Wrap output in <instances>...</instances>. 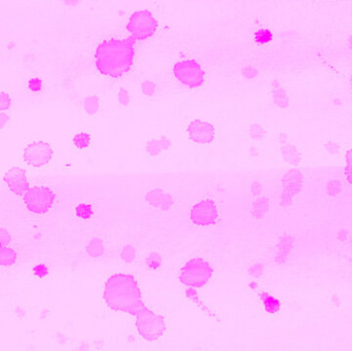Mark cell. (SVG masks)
I'll return each mask as SVG.
<instances>
[{
	"label": "cell",
	"instance_id": "cell-1",
	"mask_svg": "<svg viewBox=\"0 0 352 351\" xmlns=\"http://www.w3.org/2000/svg\"><path fill=\"white\" fill-rule=\"evenodd\" d=\"M103 300L110 310L130 314L143 340L155 342L165 334L164 318L144 305L139 283L133 275L116 273L109 276L103 286Z\"/></svg>",
	"mask_w": 352,
	"mask_h": 351
},
{
	"label": "cell",
	"instance_id": "cell-2",
	"mask_svg": "<svg viewBox=\"0 0 352 351\" xmlns=\"http://www.w3.org/2000/svg\"><path fill=\"white\" fill-rule=\"evenodd\" d=\"M136 44L132 38H110L102 42L95 51V64L98 71L109 77L129 73L135 64Z\"/></svg>",
	"mask_w": 352,
	"mask_h": 351
},
{
	"label": "cell",
	"instance_id": "cell-3",
	"mask_svg": "<svg viewBox=\"0 0 352 351\" xmlns=\"http://www.w3.org/2000/svg\"><path fill=\"white\" fill-rule=\"evenodd\" d=\"M214 270L212 265L203 258L188 260L180 269L179 280L185 287L202 289L213 278Z\"/></svg>",
	"mask_w": 352,
	"mask_h": 351
},
{
	"label": "cell",
	"instance_id": "cell-4",
	"mask_svg": "<svg viewBox=\"0 0 352 351\" xmlns=\"http://www.w3.org/2000/svg\"><path fill=\"white\" fill-rule=\"evenodd\" d=\"M57 201L55 191L44 184H34L29 187L23 196V203L28 211L35 216L48 214Z\"/></svg>",
	"mask_w": 352,
	"mask_h": 351
},
{
	"label": "cell",
	"instance_id": "cell-5",
	"mask_svg": "<svg viewBox=\"0 0 352 351\" xmlns=\"http://www.w3.org/2000/svg\"><path fill=\"white\" fill-rule=\"evenodd\" d=\"M127 31L133 41H145L154 35L159 29L157 17L147 10L133 13L127 22Z\"/></svg>",
	"mask_w": 352,
	"mask_h": 351
},
{
	"label": "cell",
	"instance_id": "cell-6",
	"mask_svg": "<svg viewBox=\"0 0 352 351\" xmlns=\"http://www.w3.org/2000/svg\"><path fill=\"white\" fill-rule=\"evenodd\" d=\"M173 75L179 84L189 89L201 88L206 80L203 66L194 59L177 61L173 66Z\"/></svg>",
	"mask_w": 352,
	"mask_h": 351
},
{
	"label": "cell",
	"instance_id": "cell-7",
	"mask_svg": "<svg viewBox=\"0 0 352 351\" xmlns=\"http://www.w3.org/2000/svg\"><path fill=\"white\" fill-rule=\"evenodd\" d=\"M23 161L32 169H44L51 164L54 158V147L48 140H33L23 148Z\"/></svg>",
	"mask_w": 352,
	"mask_h": 351
},
{
	"label": "cell",
	"instance_id": "cell-8",
	"mask_svg": "<svg viewBox=\"0 0 352 351\" xmlns=\"http://www.w3.org/2000/svg\"><path fill=\"white\" fill-rule=\"evenodd\" d=\"M188 217L196 226H216L219 217L218 206L211 198H202L189 208Z\"/></svg>",
	"mask_w": 352,
	"mask_h": 351
},
{
	"label": "cell",
	"instance_id": "cell-9",
	"mask_svg": "<svg viewBox=\"0 0 352 351\" xmlns=\"http://www.w3.org/2000/svg\"><path fill=\"white\" fill-rule=\"evenodd\" d=\"M186 132L191 142L202 146L213 143L216 138L215 126L205 119H195L190 121L187 125Z\"/></svg>",
	"mask_w": 352,
	"mask_h": 351
},
{
	"label": "cell",
	"instance_id": "cell-10",
	"mask_svg": "<svg viewBox=\"0 0 352 351\" xmlns=\"http://www.w3.org/2000/svg\"><path fill=\"white\" fill-rule=\"evenodd\" d=\"M2 183L10 193L17 197H23L31 186L25 169L20 166H13L8 169L2 177Z\"/></svg>",
	"mask_w": 352,
	"mask_h": 351
},
{
	"label": "cell",
	"instance_id": "cell-11",
	"mask_svg": "<svg viewBox=\"0 0 352 351\" xmlns=\"http://www.w3.org/2000/svg\"><path fill=\"white\" fill-rule=\"evenodd\" d=\"M304 182L303 174L296 168L287 171L282 178L281 202L283 206H289L298 195Z\"/></svg>",
	"mask_w": 352,
	"mask_h": 351
},
{
	"label": "cell",
	"instance_id": "cell-12",
	"mask_svg": "<svg viewBox=\"0 0 352 351\" xmlns=\"http://www.w3.org/2000/svg\"><path fill=\"white\" fill-rule=\"evenodd\" d=\"M145 202L158 209V210H169L175 205L174 197L168 191L161 188H153L146 193Z\"/></svg>",
	"mask_w": 352,
	"mask_h": 351
},
{
	"label": "cell",
	"instance_id": "cell-13",
	"mask_svg": "<svg viewBox=\"0 0 352 351\" xmlns=\"http://www.w3.org/2000/svg\"><path fill=\"white\" fill-rule=\"evenodd\" d=\"M172 141L166 135H157L149 138L143 145V150L150 157L162 155L171 149Z\"/></svg>",
	"mask_w": 352,
	"mask_h": 351
},
{
	"label": "cell",
	"instance_id": "cell-14",
	"mask_svg": "<svg viewBox=\"0 0 352 351\" xmlns=\"http://www.w3.org/2000/svg\"><path fill=\"white\" fill-rule=\"evenodd\" d=\"M20 259L19 251L11 246H5L3 248H0V266L5 268H10L13 267L18 263Z\"/></svg>",
	"mask_w": 352,
	"mask_h": 351
},
{
	"label": "cell",
	"instance_id": "cell-15",
	"mask_svg": "<svg viewBox=\"0 0 352 351\" xmlns=\"http://www.w3.org/2000/svg\"><path fill=\"white\" fill-rule=\"evenodd\" d=\"M269 208H270L269 198L266 196H259L252 202L250 212L255 219H261L265 217V215L268 213Z\"/></svg>",
	"mask_w": 352,
	"mask_h": 351
},
{
	"label": "cell",
	"instance_id": "cell-16",
	"mask_svg": "<svg viewBox=\"0 0 352 351\" xmlns=\"http://www.w3.org/2000/svg\"><path fill=\"white\" fill-rule=\"evenodd\" d=\"M281 152L284 161L290 165H297L301 162V154L298 149L291 143L284 142L281 145Z\"/></svg>",
	"mask_w": 352,
	"mask_h": 351
},
{
	"label": "cell",
	"instance_id": "cell-17",
	"mask_svg": "<svg viewBox=\"0 0 352 351\" xmlns=\"http://www.w3.org/2000/svg\"><path fill=\"white\" fill-rule=\"evenodd\" d=\"M85 251L91 258H99L105 251V243L100 238H92L86 244Z\"/></svg>",
	"mask_w": 352,
	"mask_h": 351
},
{
	"label": "cell",
	"instance_id": "cell-18",
	"mask_svg": "<svg viewBox=\"0 0 352 351\" xmlns=\"http://www.w3.org/2000/svg\"><path fill=\"white\" fill-rule=\"evenodd\" d=\"M72 146L77 150H86L91 147L93 143V136L85 131L75 133L71 139Z\"/></svg>",
	"mask_w": 352,
	"mask_h": 351
},
{
	"label": "cell",
	"instance_id": "cell-19",
	"mask_svg": "<svg viewBox=\"0 0 352 351\" xmlns=\"http://www.w3.org/2000/svg\"><path fill=\"white\" fill-rule=\"evenodd\" d=\"M260 299L262 301L263 307L266 310V312L270 314H275L280 309V302L275 297L271 296L268 293H261Z\"/></svg>",
	"mask_w": 352,
	"mask_h": 351
},
{
	"label": "cell",
	"instance_id": "cell-20",
	"mask_svg": "<svg viewBox=\"0 0 352 351\" xmlns=\"http://www.w3.org/2000/svg\"><path fill=\"white\" fill-rule=\"evenodd\" d=\"M100 99L95 95L88 96V97H86L83 100V108L89 114H95L96 112H98V110L100 109Z\"/></svg>",
	"mask_w": 352,
	"mask_h": 351
},
{
	"label": "cell",
	"instance_id": "cell-21",
	"mask_svg": "<svg viewBox=\"0 0 352 351\" xmlns=\"http://www.w3.org/2000/svg\"><path fill=\"white\" fill-rule=\"evenodd\" d=\"M272 99L276 106L284 108L289 105V96H287L284 89L281 87H276L272 92Z\"/></svg>",
	"mask_w": 352,
	"mask_h": 351
},
{
	"label": "cell",
	"instance_id": "cell-22",
	"mask_svg": "<svg viewBox=\"0 0 352 351\" xmlns=\"http://www.w3.org/2000/svg\"><path fill=\"white\" fill-rule=\"evenodd\" d=\"M74 214L81 219H90L94 215V208L87 203H80L74 207Z\"/></svg>",
	"mask_w": 352,
	"mask_h": 351
},
{
	"label": "cell",
	"instance_id": "cell-23",
	"mask_svg": "<svg viewBox=\"0 0 352 351\" xmlns=\"http://www.w3.org/2000/svg\"><path fill=\"white\" fill-rule=\"evenodd\" d=\"M26 88L29 92L33 94H41L45 90V82L41 77H31L26 84Z\"/></svg>",
	"mask_w": 352,
	"mask_h": 351
},
{
	"label": "cell",
	"instance_id": "cell-24",
	"mask_svg": "<svg viewBox=\"0 0 352 351\" xmlns=\"http://www.w3.org/2000/svg\"><path fill=\"white\" fill-rule=\"evenodd\" d=\"M273 38L272 32L267 28H262L254 34V40L260 45H268Z\"/></svg>",
	"mask_w": 352,
	"mask_h": 351
},
{
	"label": "cell",
	"instance_id": "cell-25",
	"mask_svg": "<svg viewBox=\"0 0 352 351\" xmlns=\"http://www.w3.org/2000/svg\"><path fill=\"white\" fill-rule=\"evenodd\" d=\"M51 273L50 267L48 264L40 262L37 264H35L32 268V274H33L34 277L38 278V279H44L46 277H48Z\"/></svg>",
	"mask_w": 352,
	"mask_h": 351
},
{
	"label": "cell",
	"instance_id": "cell-26",
	"mask_svg": "<svg viewBox=\"0 0 352 351\" xmlns=\"http://www.w3.org/2000/svg\"><path fill=\"white\" fill-rule=\"evenodd\" d=\"M120 258L126 263L133 262L136 258L135 248L132 245H125L120 252Z\"/></svg>",
	"mask_w": 352,
	"mask_h": 351
},
{
	"label": "cell",
	"instance_id": "cell-27",
	"mask_svg": "<svg viewBox=\"0 0 352 351\" xmlns=\"http://www.w3.org/2000/svg\"><path fill=\"white\" fill-rule=\"evenodd\" d=\"M145 265H146L147 269L150 270V271L159 270L160 268H161V265H162L161 257H160V255L158 253H155V252L151 253L149 257L146 259Z\"/></svg>",
	"mask_w": 352,
	"mask_h": 351
},
{
	"label": "cell",
	"instance_id": "cell-28",
	"mask_svg": "<svg viewBox=\"0 0 352 351\" xmlns=\"http://www.w3.org/2000/svg\"><path fill=\"white\" fill-rule=\"evenodd\" d=\"M13 103L12 96L6 91L0 92V112L8 111Z\"/></svg>",
	"mask_w": 352,
	"mask_h": 351
},
{
	"label": "cell",
	"instance_id": "cell-29",
	"mask_svg": "<svg viewBox=\"0 0 352 351\" xmlns=\"http://www.w3.org/2000/svg\"><path fill=\"white\" fill-rule=\"evenodd\" d=\"M346 163H345V176L348 183L352 185V149L348 150L346 153Z\"/></svg>",
	"mask_w": 352,
	"mask_h": 351
},
{
	"label": "cell",
	"instance_id": "cell-30",
	"mask_svg": "<svg viewBox=\"0 0 352 351\" xmlns=\"http://www.w3.org/2000/svg\"><path fill=\"white\" fill-rule=\"evenodd\" d=\"M140 88H141L142 93L146 96H152L157 92V85L152 81H149V80L143 81L140 85Z\"/></svg>",
	"mask_w": 352,
	"mask_h": 351
},
{
	"label": "cell",
	"instance_id": "cell-31",
	"mask_svg": "<svg viewBox=\"0 0 352 351\" xmlns=\"http://www.w3.org/2000/svg\"><path fill=\"white\" fill-rule=\"evenodd\" d=\"M249 133L251 135V137L253 139H257V140H260L262 138L265 137V129L264 128L261 126V125H258V124H254L250 127V129H249Z\"/></svg>",
	"mask_w": 352,
	"mask_h": 351
},
{
	"label": "cell",
	"instance_id": "cell-32",
	"mask_svg": "<svg viewBox=\"0 0 352 351\" xmlns=\"http://www.w3.org/2000/svg\"><path fill=\"white\" fill-rule=\"evenodd\" d=\"M118 100H119L120 104H122V105H124V106H127L128 104H129V102H130V94H129V91H128L127 89H122V90L119 92Z\"/></svg>",
	"mask_w": 352,
	"mask_h": 351
},
{
	"label": "cell",
	"instance_id": "cell-33",
	"mask_svg": "<svg viewBox=\"0 0 352 351\" xmlns=\"http://www.w3.org/2000/svg\"><path fill=\"white\" fill-rule=\"evenodd\" d=\"M12 242L11 234L4 229H0V248L10 245Z\"/></svg>",
	"mask_w": 352,
	"mask_h": 351
},
{
	"label": "cell",
	"instance_id": "cell-34",
	"mask_svg": "<svg viewBox=\"0 0 352 351\" xmlns=\"http://www.w3.org/2000/svg\"><path fill=\"white\" fill-rule=\"evenodd\" d=\"M342 189V185L339 181H331L328 183V191L332 196L338 195Z\"/></svg>",
	"mask_w": 352,
	"mask_h": 351
},
{
	"label": "cell",
	"instance_id": "cell-35",
	"mask_svg": "<svg viewBox=\"0 0 352 351\" xmlns=\"http://www.w3.org/2000/svg\"><path fill=\"white\" fill-rule=\"evenodd\" d=\"M257 73H258L257 69L251 67V66H247L243 69V75L246 79H253L255 75H257Z\"/></svg>",
	"mask_w": 352,
	"mask_h": 351
},
{
	"label": "cell",
	"instance_id": "cell-36",
	"mask_svg": "<svg viewBox=\"0 0 352 351\" xmlns=\"http://www.w3.org/2000/svg\"><path fill=\"white\" fill-rule=\"evenodd\" d=\"M10 121V116L6 112H0V129L7 126Z\"/></svg>",
	"mask_w": 352,
	"mask_h": 351
},
{
	"label": "cell",
	"instance_id": "cell-37",
	"mask_svg": "<svg viewBox=\"0 0 352 351\" xmlns=\"http://www.w3.org/2000/svg\"><path fill=\"white\" fill-rule=\"evenodd\" d=\"M251 189H252V193L259 197V195L261 194V191H262V185L259 182H254L251 185Z\"/></svg>",
	"mask_w": 352,
	"mask_h": 351
},
{
	"label": "cell",
	"instance_id": "cell-38",
	"mask_svg": "<svg viewBox=\"0 0 352 351\" xmlns=\"http://www.w3.org/2000/svg\"><path fill=\"white\" fill-rule=\"evenodd\" d=\"M348 46H349V48L352 50V36L349 38V42H348Z\"/></svg>",
	"mask_w": 352,
	"mask_h": 351
},
{
	"label": "cell",
	"instance_id": "cell-39",
	"mask_svg": "<svg viewBox=\"0 0 352 351\" xmlns=\"http://www.w3.org/2000/svg\"><path fill=\"white\" fill-rule=\"evenodd\" d=\"M350 83H351V88H352V76H351V80H350Z\"/></svg>",
	"mask_w": 352,
	"mask_h": 351
}]
</instances>
